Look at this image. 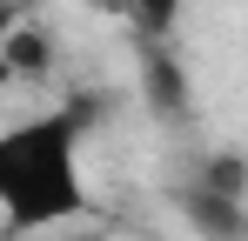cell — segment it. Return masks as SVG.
Returning <instances> with one entry per match:
<instances>
[{
	"label": "cell",
	"instance_id": "obj_5",
	"mask_svg": "<svg viewBox=\"0 0 248 241\" xmlns=\"http://www.w3.org/2000/svg\"><path fill=\"white\" fill-rule=\"evenodd\" d=\"M54 241H108V235H94V228H74V235H54Z\"/></svg>",
	"mask_w": 248,
	"mask_h": 241
},
{
	"label": "cell",
	"instance_id": "obj_2",
	"mask_svg": "<svg viewBox=\"0 0 248 241\" xmlns=\"http://www.w3.org/2000/svg\"><path fill=\"white\" fill-rule=\"evenodd\" d=\"M181 208H188V221H195V235H208V241H242V228H248V195H221V188H188L181 195Z\"/></svg>",
	"mask_w": 248,
	"mask_h": 241
},
{
	"label": "cell",
	"instance_id": "obj_1",
	"mask_svg": "<svg viewBox=\"0 0 248 241\" xmlns=\"http://www.w3.org/2000/svg\"><path fill=\"white\" fill-rule=\"evenodd\" d=\"M81 107H54L34 120L0 127V221L7 228H61L87 214V174H81Z\"/></svg>",
	"mask_w": 248,
	"mask_h": 241
},
{
	"label": "cell",
	"instance_id": "obj_4",
	"mask_svg": "<svg viewBox=\"0 0 248 241\" xmlns=\"http://www.w3.org/2000/svg\"><path fill=\"white\" fill-rule=\"evenodd\" d=\"M14 20H20V14H14V7H7V0H0V87H7V34H14Z\"/></svg>",
	"mask_w": 248,
	"mask_h": 241
},
{
	"label": "cell",
	"instance_id": "obj_3",
	"mask_svg": "<svg viewBox=\"0 0 248 241\" xmlns=\"http://www.w3.org/2000/svg\"><path fill=\"white\" fill-rule=\"evenodd\" d=\"M47 67H54V40H47L41 27H20V20H14V34H7V74H34L41 80Z\"/></svg>",
	"mask_w": 248,
	"mask_h": 241
}]
</instances>
